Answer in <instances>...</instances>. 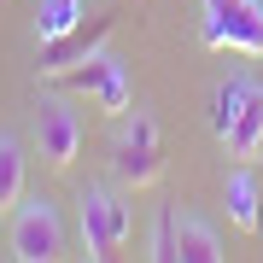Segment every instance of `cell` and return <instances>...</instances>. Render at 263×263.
<instances>
[{"mask_svg":"<svg viewBox=\"0 0 263 263\" xmlns=\"http://www.w3.org/2000/svg\"><path fill=\"white\" fill-rule=\"evenodd\" d=\"M24 205V146L18 135H0V211Z\"/></svg>","mask_w":263,"mask_h":263,"instance_id":"cell-10","label":"cell"},{"mask_svg":"<svg viewBox=\"0 0 263 263\" xmlns=\"http://www.w3.org/2000/svg\"><path fill=\"white\" fill-rule=\"evenodd\" d=\"M257 205H263L257 181L246 176V170H240V176H228V216H234L240 228H252V234H257Z\"/></svg>","mask_w":263,"mask_h":263,"instance_id":"cell-12","label":"cell"},{"mask_svg":"<svg viewBox=\"0 0 263 263\" xmlns=\"http://www.w3.org/2000/svg\"><path fill=\"white\" fill-rule=\"evenodd\" d=\"M111 170L123 187H152L164 176V135L146 111H123V129L111 141Z\"/></svg>","mask_w":263,"mask_h":263,"instance_id":"cell-2","label":"cell"},{"mask_svg":"<svg viewBox=\"0 0 263 263\" xmlns=\"http://www.w3.org/2000/svg\"><path fill=\"white\" fill-rule=\"evenodd\" d=\"M205 47L263 59V0H205Z\"/></svg>","mask_w":263,"mask_h":263,"instance_id":"cell-4","label":"cell"},{"mask_svg":"<svg viewBox=\"0 0 263 263\" xmlns=\"http://www.w3.org/2000/svg\"><path fill=\"white\" fill-rule=\"evenodd\" d=\"M146 257L152 263H176V211H158L152 240H146Z\"/></svg>","mask_w":263,"mask_h":263,"instance_id":"cell-13","label":"cell"},{"mask_svg":"<svg viewBox=\"0 0 263 263\" xmlns=\"http://www.w3.org/2000/svg\"><path fill=\"white\" fill-rule=\"evenodd\" d=\"M211 129H216V141H222V152L234 164H252L263 152V82L228 76L211 100Z\"/></svg>","mask_w":263,"mask_h":263,"instance_id":"cell-1","label":"cell"},{"mask_svg":"<svg viewBox=\"0 0 263 263\" xmlns=\"http://www.w3.org/2000/svg\"><path fill=\"white\" fill-rule=\"evenodd\" d=\"M88 18V0H41V12H35V35L47 41V35H65L70 24H82Z\"/></svg>","mask_w":263,"mask_h":263,"instance_id":"cell-11","label":"cell"},{"mask_svg":"<svg viewBox=\"0 0 263 263\" xmlns=\"http://www.w3.org/2000/svg\"><path fill=\"white\" fill-rule=\"evenodd\" d=\"M176 263H222V240L205 216H176Z\"/></svg>","mask_w":263,"mask_h":263,"instance_id":"cell-9","label":"cell"},{"mask_svg":"<svg viewBox=\"0 0 263 263\" xmlns=\"http://www.w3.org/2000/svg\"><path fill=\"white\" fill-rule=\"evenodd\" d=\"M111 29H117V12H100V18H82V24H70L65 35H47L41 41V53H35V70L47 76H65L70 65H82V59H94L105 41H111Z\"/></svg>","mask_w":263,"mask_h":263,"instance_id":"cell-7","label":"cell"},{"mask_svg":"<svg viewBox=\"0 0 263 263\" xmlns=\"http://www.w3.org/2000/svg\"><path fill=\"white\" fill-rule=\"evenodd\" d=\"M65 252V222L53 199H24L12 216V257L18 263H53Z\"/></svg>","mask_w":263,"mask_h":263,"instance_id":"cell-6","label":"cell"},{"mask_svg":"<svg viewBox=\"0 0 263 263\" xmlns=\"http://www.w3.org/2000/svg\"><path fill=\"white\" fill-rule=\"evenodd\" d=\"M53 82H65L70 94H88L100 105V111H111V117H123L135 105V88H129V65L123 59H111V53H94V59H82V65H70L65 76H53Z\"/></svg>","mask_w":263,"mask_h":263,"instance_id":"cell-5","label":"cell"},{"mask_svg":"<svg viewBox=\"0 0 263 263\" xmlns=\"http://www.w3.org/2000/svg\"><path fill=\"white\" fill-rule=\"evenodd\" d=\"M76 222H82V252L105 263L123 252V240H129V205L111 193V187H82L76 199Z\"/></svg>","mask_w":263,"mask_h":263,"instance_id":"cell-3","label":"cell"},{"mask_svg":"<svg viewBox=\"0 0 263 263\" xmlns=\"http://www.w3.org/2000/svg\"><path fill=\"white\" fill-rule=\"evenodd\" d=\"M257 234H263V205H257Z\"/></svg>","mask_w":263,"mask_h":263,"instance_id":"cell-14","label":"cell"},{"mask_svg":"<svg viewBox=\"0 0 263 263\" xmlns=\"http://www.w3.org/2000/svg\"><path fill=\"white\" fill-rule=\"evenodd\" d=\"M35 146H41V158H47L53 170L76 164V152H82V123H76L70 105L41 100V111H35Z\"/></svg>","mask_w":263,"mask_h":263,"instance_id":"cell-8","label":"cell"}]
</instances>
